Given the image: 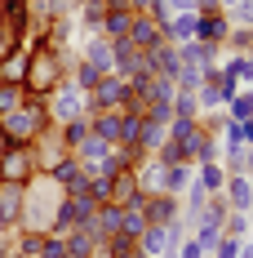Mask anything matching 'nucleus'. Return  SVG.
I'll list each match as a JSON object with an SVG mask.
<instances>
[{
    "mask_svg": "<svg viewBox=\"0 0 253 258\" xmlns=\"http://www.w3.org/2000/svg\"><path fill=\"white\" fill-rule=\"evenodd\" d=\"M71 53L62 49H49V45H27V76H23V89L27 94H40V98H49L53 89H58V80L71 76Z\"/></svg>",
    "mask_w": 253,
    "mask_h": 258,
    "instance_id": "1",
    "label": "nucleus"
},
{
    "mask_svg": "<svg viewBox=\"0 0 253 258\" xmlns=\"http://www.w3.org/2000/svg\"><path fill=\"white\" fill-rule=\"evenodd\" d=\"M0 129H5V143H9V147H31L40 134H49V129H53L49 103H45L40 94H27L23 107H18V111H9V116L0 120Z\"/></svg>",
    "mask_w": 253,
    "mask_h": 258,
    "instance_id": "2",
    "label": "nucleus"
},
{
    "mask_svg": "<svg viewBox=\"0 0 253 258\" xmlns=\"http://www.w3.org/2000/svg\"><path fill=\"white\" fill-rule=\"evenodd\" d=\"M58 201H62V191H58L45 174H36V178L27 182V201H23L18 227H27V232H49L53 214H58Z\"/></svg>",
    "mask_w": 253,
    "mask_h": 258,
    "instance_id": "3",
    "label": "nucleus"
},
{
    "mask_svg": "<svg viewBox=\"0 0 253 258\" xmlns=\"http://www.w3.org/2000/svg\"><path fill=\"white\" fill-rule=\"evenodd\" d=\"M45 103H49V120L53 125H67V120H76V116H89V98H85V89H76L71 76L58 80V89H53Z\"/></svg>",
    "mask_w": 253,
    "mask_h": 258,
    "instance_id": "4",
    "label": "nucleus"
},
{
    "mask_svg": "<svg viewBox=\"0 0 253 258\" xmlns=\"http://www.w3.org/2000/svg\"><path fill=\"white\" fill-rule=\"evenodd\" d=\"M36 174H40L36 147H5V156H0V182H31Z\"/></svg>",
    "mask_w": 253,
    "mask_h": 258,
    "instance_id": "5",
    "label": "nucleus"
},
{
    "mask_svg": "<svg viewBox=\"0 0 253 258\" xmlns=\"http://www.w3.org/2000/svg\"><path fill=\"white\" fill-rule=\"evenodd\" d=\"M125 94H129V80L116 76V72H107L85 98H89V111H120L125 107Z\"/></svg>",
    "mask_w": 253,
    "mask_h": 258,
    "instance_id": "6",
    "label": "nucleus"
},
{
    "mask_svg": "<svg viewBox=\"0 0 253 258\" xmlns=\"http://www.w3.org/2000/svg\"><path fill=\"white\" fill-rule=\"evenodd\" d=\"M45 178H49L53 187L62 191V196H80V191H89V174H85V165H80V160H76L71 152L62 156V160L53 165V169L45 174Z\"/></svg>",
    "mask_w": 253,
    "mask_h": 258,
    "instance_id": "7",
    "label": "nucleus"
},
{
    "mask_svg": "<svg viewBox=\"0 0 253 258\" xmlns=\"http://www.w3.org/2000/svg\"><path fill=\"white\" fill-rule=\"evenodd\" d=\"M142 214H147V223H174V218H182V196H169V191H147L142 201Z\"/></svg>",
    "mask_w": 253,
    "mask_h": 258,
    "instance_id": "8",
    "label": "nucleus"
},
{
    "mask_svg": "<svg viewBox=\"0 0 253 258\" xmlns=\"http://www.w3.org/2000/svg\"><path fill=\"white\" fill-rule=\"evenodd\" d=\"M174 245H178V232H174V223H147V232L138 236V249L147 258H164V254H174Z\"/></svg>",
    "mask_w": 253,
    "mask_h": 258,
    "instance_id": "9",
    "label": "nucleus"
},
{
    "mask_svg": "<svg viewBox=\"0 0 253 258\" xmlns=\"http://www.w3.org/2000/svg\"><path fill=\"white\" fill-rule=\"evenodd\" d=\"M23 201H27V182H0V227H5V232L18 227Z\"/></svg>",
    "mask_w": 253,
    "mask_h": 258,
    "instance_id": "10",
    "label": "nucleus"
},
{
    "mask_svg": "<svg viewBox=\"0 0 253 258\" xmlns=\"http://www.w3.org/2000/svg\"><path fill=\"white\" fill-rule=\"evenodd\" d=\"M111 152H116V143H107V138H98V134H89V138H85L71 156L85 165V174H98L102 165H107V156H111Z\"/></svg>",
    "mask_w": 253,
    "mask_h": 258,
    "instance_id": "11",
    "label": "nucleus"
},
{
    "mask_svg": "<svg viewBox=\"0 0 253 258\" xmlns=\"http://www.w3.org/2000/svg\"><path fill=\"white\" fill-rule=\"evenodd\" d=\"M227 36H231V18H227V14H196V40L222 49Z\"/></svg>",
    "mask_w": 253,
    "mask_h": 258,
    "instance_id": "12",
    "label": "nucleus"
},
{
    "mask_svg": "<svg viewBox=\"0 0 253 258\" xmlns=\"http://www.w3.org/2000/svg\"><path fill=\"white\" fill-rule=\"evenodd\" d=\"M178 58H182V67H218L222 62V49L218 45H204V40H187V45H178Z\"/></svg>",
    "mask_w": 253,
    "mask_h": 258,
    "instance_id": "13",
    "label": "nucleus"
},
{
    "mask_svg": "<svg viewBox=\"0 0 253 258\" xmlns=\"http://www.w3.org/2000/svg\"><path fill=\"white\" fill-rule=\"evenodd\" d=\"M222 196H227L231 209H240V214H253V178L249 174H227V187H222Z\"/></svg>",
    "mask_w": 253,
    "mask_h": 258,
    "instance_id": "14",
    "label": "nucleus"
},
{
    "mask_svg": "<svg viewBox=\"0 0 253 258\" xmlns=\"http://www.w3.org/2000/svg\"><path fill=\"white\" fill-rule=\"evenodd\" d=\"M142 201V182H138V169H125L111 178V205H138Z\"/></svg>",
    "mask_w": 253,
    "mask_h": 258,
    "instance_id": "15",
    "label": "nucleus"
},
{
    "mask_svg": "<svg viewBox=\"0 0 253 258\" xmlns=\"http://www.w3.org/2000/svg\"><path fill=\"white\" fill-rule=\"evenodd\" d=\"M76 58L94 62L98 72H111V40H107V36H85L80 49H76Z\"/></svg>",
    "mask_w": 253,
    "mask_h": 258,
    "instance_id": "16",
    "label": "nucleus"
},
{
    "mask_svg": "<svg viewBox=\"0 0 253 258\" xmlns=\"http://www.w3.org/2000/svg\"><path fill=\"white\" fill-rule=\"evenodd\" d=\"M125 40H133L138 49H155V45L164 40V31H160V27H155L147 14H133V27H129V36H125Z\"/></svg>",
    "mask_w": 253,
    "mask_h": 258,
    "instance_id": "17",
    "label": "nucleus"
},
{
    "mask_svg": "<svg viewBox=\"0 0 253 258\" xmlns=\"http://www.w3.org/2000/svg\"><path fill=\"white\" fill-rule=\"evenodd\" d=\"M196 182V165H164V178H160V191H169V196H182L187 187Z\"/></svg>",
    "mask_w": 253,
    "mask_h": 258,
    "instance_id": "18",
    "label": "nucleus"
},
{
    "mask_svg": "<svg viewBox=\"0 0 253 258\" xmlns=\"http://www.w3.org/2000/svg\"><path fill=\"white\" fill-rule=\"evenodd\" d=\"M147 58H151V67H155V76H178V67H182V58H178V45H169V40H160L155 49H147Z\"/></svg>",
    "mask_w": 253,
    "mask_h": 258,
    "instance_id": "19",
    "label": "nucleus"
},
{
    "mask_svg": "<svg viewBox=\"0 0 253 258\" xmlns=\"http://www.w3.org/2000/svg\"><path fill=\"white\" fill-rule=\"evenodd\" d=\"M129 27H133V9H107L102 14V36L107 40H125Z\"/></svg>",
    "mask_w": 253,
    "mask_h": 258,
    "instance_id": "20",
    "label": "nucleus"
},
{
    "mask_svg": "<svg viewBox=\"0 0 253 258\" xmlns=\"http://www.w3.org/2000/svg\"><path fill=\"white\" fill-rule=\"evenodd\" d=\"M89 134L107 143H120V111H89Z\"/></svg>",
    "mask_w": 253,
    "mask_h": 258,
    "instance_id": "21",
    "label": "nucleus"
},
{
    "mask_svg": "<svg viewBox=\"0 0 253 258\" xmlns=\"http://www.w3.org/2000/svg\"><path fill=\"white\" fill-rule=\"evenodd\" d=\"M164 40H169V45H187V40H196V14H174V18L164 23Z\"/></svg>",
    "mask_w": 253,
    "mask_h": 258,
    "instance_id": "22",
    "label": "nucleus"
},
{
    "mask_svg": "<svg viewBox=\"0 0 253 258\" xmlns=\"http://www.w3.org/2000/svg\"><path fill=\"white\" fill-rule=\"evenodd\" d=\"M164 138H169V125H160V120H147L142 116V134H138V152L142 156H151L164 147Z\"/></svg>",
    "mask_w": 253,
    "mask_h": 258,
    "instance_id": "23",
    "label": "nucleus"
},
{
    "mask_svg": "<svg viewBox=\"0 0 253 258\" xmlns=\"http://www.w3.org/2000/svg\"><path fill=\"white\" fill-rule=\"evenodd\" d=\"M58 129V143L67 147V152H76L80 143L89 138V116H76V120H67V125H53Z\"/></svg>",
    "mask_w": 253,
    "mask_h": 258,
    "instance_id": "24",
    "label": "nucleus"
},
{
    "mask_svg": "<svg viewBox=\"0 0 253 258\" xmlns=\"http://www.w3.org/2000/svg\"><path fill=\"white\" fill-rule=\"evenodd\" d=\"M196 182H200L204 191H222V187H227V169H222V160L196 165Z\"/></svg>",
    "mask_w": 253,
    "mask_h": 258,
    "instance_id": "25",
    "label": "nucleus"
},
{
    "mask_svg": "<svg viewBox=\"0 0 253 258\" xmlns=\"http://www.w3.org/2000/svg\"><path fill=\"white\" fill-rule=\"evenodd\" d=\"M27 76V45H18V49L9 53L5 62H0V80H9V85H23Z\"/></svg>",
    "mask_w": 253,
    "mask_h": 258,
    "instance_id": "26",
    "label": "nucleus"
},
{
    "mask_svg": "<svg viewBox=\"0 0 253 258\" xmlns=\"http://www.w3.org/2000/svg\"><path fill=\"white\" fill-rule=\"evenodd\" d=\"M102 76H107V72H98V67H94V62H85V58H76V62H71V80H76V89H85V94H89Z\"/></svg>",
    "mask_w": 253,
    "mask_h": 258,
    "instance_id": "27",
    "label": "nucleus"
},
{
    "mask_svg": "<svg viewBox=\"0 0 253 258\" xmlns=\"http://www.w3.org/2000/svg\"><path fill=\"white\" fill-rule=\"evenodd\" d=\"M142 232H147V214H142V205H125V218H120V236L138 240Z\"/></svg>",
    "mask_w": 253,
    "mask_h": 258,
    "instance_id": "28",
    "label": "nucleus"
},
{
    "mask_svg": "<svg viewBox=\"0 0 253 258\" xmlns=\"http://www.w3.org/2000/svg\"><path fill=\"white\" fill-rule=\"evenodd\" d=\"M222 111H227L231 120H249V116H253V85H244V89H240V94H235Z\"/></svg>",
    "mask_w": 253,
    "mask_h": 258,
    "instance_id": "29",
    "label": "nucleus"
},
{
    "mask_svg": "<svg viewBox=\"0 0 253 258\" xmlns=\"http://www.w3.org/2000/svg\"><path fill=\"white\" fill-rule=\"evenodd\" d=\"M23 98H27L23 85H9V80H0V120H5L9 111H18V107H23Z\"/></svg>",
    "mask_w": 253,
    "mask_h": 258,
    "instance_id": "30",
    "label": "nucleus"
},
{
    "mask_svg": "<svg viewBox=\"0 0 253 258\" xmlns=\"http://www.w3.org/2000/svg\"><path fill=\"white\" fill-rule=\"evenodd\" d=\"M213 85H218V94H222V107H227L231 98H235V94L244 89V85H240V76H235V72H227V67H218V76H213Z\"/></svg>",
    "mask_w": 253,
    "mask_h": 258,
    "instance_id": "31",
    "label": "nucleus"
},
{
    "mask_svg": "<svg viewBox=\"0 0 253 258\" xmlns=\"http://www.w3.org/2000/svg\"><path fill=\"white\" fill-rule=\"evenodd\" d=\"M174 85H178V89H182V94H196V89H200V85H204V72H200V67H178Z\"/></svg>",
    "mask_w": 253,
    "mask_h": 258,
    "instance_id": "32",
    "label": "nucleus"
},
{
    "mask_svg": "<svg viewBox=\"0 0 253 258\" xmlns=\"http://www.w3.org/2000/svg\"><path fill=\"white\" fill-rule=\"evenodd\" d=\"M222 232L235 236V240H249V214H240V209H231L227 223H222Z\"/></svg>",
    "mask_w": 253,
    "mask_h": 258,
    "instance_id": "33",
    "label": "nucleus"
},
{
    "mask_svg": "<svg viewBox=\"0 0 253 258\" xmlns=\"http://www.w3.org/2000/svg\"><path fill=\"white\" fill-rule=\"evenodd\" d=\"M174 116L200 120V103H196V94H182V89H178V98H174Z\"/></svg>",
    "mask_w": 253,
    "mask_h": 258,
    "instance_id": "34",
    "label": "nucleus"
},
{
    "mask_svg": "<svg viewBox=\"0 0 253 258\" xmlns=\"http://www.w3.org/2000/svg\"><path fill=\"white\" fill-rule=\"evenodd\" d=\"M89 196H94L98 205H107V201H111V178H107V174H89Z\"/></svg>",
    "mask_w": 253,
    "mask_h": 258,
    "instance_id": "35",
    "label": "nucleus"
},
{
    "mask_svg": "<svg viewBox=\"0 0 253 258\" xmlns=\"http://www.w3.org/2000/svg\"><path fill=\"white\" fill-rule=\"evenodd\" d=\"M227 18H231V27H253V0H240V5H231Z\"/></svg>",
    "mask_w": 253,
    "mask_h": 258,
    "instance_id": "36",
    "label": "nucleus"
},
{
    "mask_svg": "<svg viewBox=\"0 0 253 258\" xmlns=\"http://www.w3.org/2000/svg\"><path fill=\"white\" fill-rule=\"evenodd\" d=\"M240 245H244V240H235V236H227V232H222V236H218V245H213V254H209V258H235V254H240Z\"/></svg>",
    "mask_w": 253,
    "mask_h": 258,
    "instance_id": "37",
    "label": "nucleus"
},
{
    "mask_svg": "<svg viewBox=\"0 0 253 258\" xmlns=\"http://www.w3.org/2000/svg\"><path fill=\"white\" fill-rule=\"evenodd\" d=\"M174 258H209V254L200 249L196 236H187V240H178V245H174Z\"/></svg>",
    "mask_w": 253,
    "mask_h": 258,
    "instance_id": "38",
    "label": "nucleus"
},
{
    "mask_svg": "<svg viewBox=\"0 0 253 258\" xmlns=\"http://www.w3.org/2000/svg\"><path fill=\"white\" fill-rule=\"evenodd\" d=\"M191 236L200 240L204 254H213V245H218V236H222V232H218V227H200V223H196V232H191Z\"/></svg>",
    "mask_w": 253,
    "mask_h": 258,
    "instance_id": "39",
    "label": "nucleus"
},
{
    "mask_svg": "<svg viewBox=\"0 0 253 258\" xmlns=\"http://www.w3.org/2000/svg\"><path fill=\"white\" fill-rule=\"evenodd\" d=\"M18 45H23V40H18V36H14L9 27L0 23V62H5V58H9V53H14V49H18Z\"/></svg>",
    "mask_w": 253,
    "mask_h": 258,
    "instance_id": "40",
    "label": "nucleus"
},
{
    "mask_svg": "<svg viewBox=\"0 0 253 258\" xmlns=\"http://www.w3.org/2000/svg\"><path fill=\"white\" fill-rule=\"evenodd\" d=\"M196 14H227L222 0H196Z\"/></svg>",
    "mask_w": 253,
    "mask_h": 258,
    "instance_id": "41",
    "label": "nucleus"
},
{
    "mask_svg": "<svg viewBox=\"0 0 253 258\" xmlns=\"http://www.w3.org/2000/svg\"><path fill=\"white\" fill-rule=\"evenodd\" d=\"M102 258H147L138 245H125V249H111V254H102Z\"/></svg>",
    "mask_w": 253,
    "mask_h": 258,
    "instance_id": "42",
    "label": "nucleus"
},
{
    "mask_svg": "<svg viewBox=\"0 0 253 258\" xmlns=\"http://www.w3.org/2000/svg\"><path fill=\"white\" fill-rule=\"evenodd\" d=\"M174 14H196V0H164Z\"/></svg>",
    "mask_w": 253,
    "mask_h": 258,
    "instance_id": "43",
    "label": "nucleus"
},
{
    "mask_svg": "<svg viewBox=\"0 0 253 258\" xmlns=\"http://www.w3.org/2000/svg\"><path fill=\"white\" fill-rule=\"evenodd\" d=\"M240 138H244V147H253V116H249V120H240Z\"/></svg>",
    "mask_w": 253,
    "mask_h": 258,
    "instance_id": "44",
    "label": "nucleus"
},
{
    "mask_svg": "<svg viewBox=\"0 0 253 258\" xmlns=\"http://www.w3.org/2000/svg\"><path fill=\"white\" fill-rule=\"evenodd\" d=\"M129 5H133V14H147V9H151L155 0H129Z\"/></svg>",
    "mask_w": 253,
    "mask_h": 258,
    "instance_id": "45",
    "label": "nucleus"
},
{
    "mask_svg": "<svg viewBox=\"0 0 253 258\" xmlns=\"http://www.w3.org/2000/svg\"><path fill=\"white\" fill-rule=\"evenodd\" d=\"M244 174L253 178V147H244Z\"/></svg>",
    "mask_w": 253,
    "mask_h": 258,
    "instance_id": "46",
    "label": "nucleus"
},
{
    "mask_svg": "<svg viewBox=\"0 0 253 258\" xmlns=\"http://www.w3.org/2000/svg\"><path fill=\"white\" fill-rule=\"evenodd\" d=\"M235 258H253V240H244V245H240V254Z\"/></svg>",
    "mask_w": 253,
    "mask_h": 258,
    "instance_id": "47",
    "label": "nucleus"
},
{
    "mask_svg": "<svg viewBox=\"0 0 253 258\" xmlns=\"http://www.w3.org/2000/svg\"><path fill=\"white\" fill-rule=\"evenodd\" d=\"M5 147H9V143H5V129H0V156H5Z\"/></svg>",
    "mask_w": 253,
    "mask_h": 258,
    "instance_id": "48",
    "label": "nucleus"
},
{
    "mask_svg": "<svg viewBox=\"0 0 253 258\" xmlns=\"http://www.w3.org/2000/svg\"><path fill=\"white\" fill-rule=\"evenodd\" d=\"M222 5H227V9H231V5H240V0H222Z\"/></svg>",
    "mask_w": 253,
    "mask_h": 258,
    "instance_id": "49",
    "label": "nucleus"
},
{
    "mask_svg": "<svg viewBox=\"0 0 253 258\" xmlns=\"http://www.w3.org/2000/svg\"><path fill=\"white\" fill-rule=\"evenodd\" d=\"M85 258H102V254H85Z\"/></svg>",
    "mask_w": 253,
    "mask_h": 258,
    "instance_id": "50",
    "label": "nucleus"
},
{
    "mask_svg": "<svg viewBox=\"0 0 253 258\" xmlns=\"http://www.w3.org/2000/svg\"><path fill=\"white\" fill-rule=\"evenodd\" d=\"M76 5H89V0H76Z\"/></svg>",
    "mask_w": 253,
    "mask_h": 258,
    "instance_id": "51",
    "label": "nucleus"
},
{
    "mask_svg": "<svg viewBox=\"0 0 253 258\" xmlns=\"http://www.w3.org/2000/svg\"><path fill=\"white\" fill-rule=\"evenodd\" d=\"M249 40H253V27H249Z\"/></svg>",
    "mask_w": 253,
    "mask_h": 258,
    "instance_id": "52",
    "label": "nucleus"
}]
</instances>
